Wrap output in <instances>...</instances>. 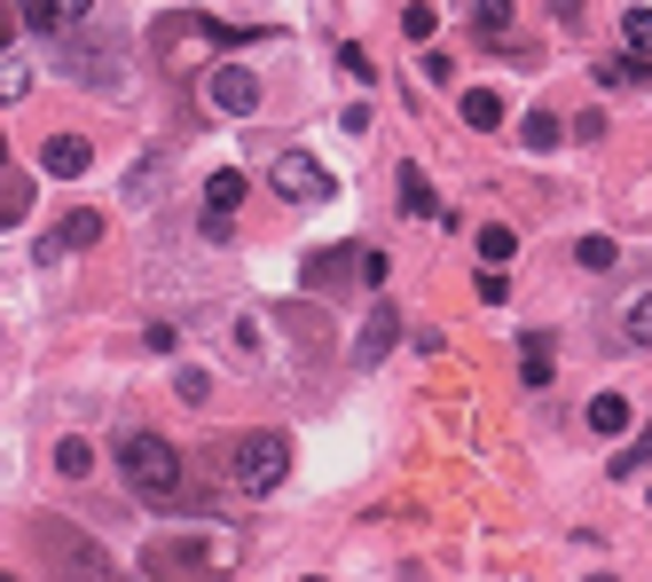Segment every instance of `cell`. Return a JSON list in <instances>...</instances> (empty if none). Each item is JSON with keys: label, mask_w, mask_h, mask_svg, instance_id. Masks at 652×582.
Returning a JSON list of instances; mask_svg holds the SVG:
<instances>
[{"label": "cell", "mask_w": 652, "mask_h": 582, "mask_svg": "<svg viewBox=\"0 0 652 582\" xmlns=\"http://www.w3.org/2000/svg\"><path fill=\"white\" fill-rule=\"evenodd\" d=\"M119 480L142 496V504H181V449L165 441V433H150V426H134V433H119Z\"/></svg>", "instance_id": "cell-1"}, {"label": "cell", "mask_w": 652, "mask_h": 582, "mask_svg": "<svg viewBox=\"0 0 652 582\" xmlns=\"http://www.w3.org/2000/svg\"><path fill=\"white\" fill-rule=\"evenodd\" d=\"M228 566H236V535H173L142 551L150 582H221Z\"/></svg>", "instance_id": "cell-2"}, {"label": "cell", "mask_w": 652, "mask_h": 582, "mask_svg": "<svg viewBox=\"0 0 652 582\" xmlns=\"http://www.w3.org/2000/svg\"><path fill=\"white\" fill-rule=\"evenodd\" d=\"M228 480H236L244 496H275V488L292 480V441H284V433H236Z\"/></svg>", "instance_id": "cell-3"}, {"label": "cell", "mask_w": 652, "mask_h": 582, "mask_svg": "<svg viewBox=\"0 0 652 582\" xmlns=\"http://www.w3.org/2000/svg\"><path fill=\"white\" fill-rule=\"evenodd\" d=\"M267 190L284 197V205H330V197H338V182L323 174L307 150H284V157H275V165H267Z\"/></svg>", "instance_id": "cell-4"}, {"label": "cell", "mask_w": 652, "mask_h": 582, "mask_svg": "<svg viewBox=\"0 0 652 582\" xmlns=\"http://www.w3.org/2000/svg\"><path fill=\"white\" fill-rule=\"evenodd\" d=\"M205 103H213L221 119H252V111H259V79H252L244 63H213V71H205Z\"/></svg>", "instance_id": "cell-5"}, {"label": "cell", "mask_w": 652, "mask_h": 582, "mask_svg": "<svg viewBox=\"0 0 652 582\" xmlns=\"http://www.w3.org/2000/svg\"><path fill=\"white\" fill-rule=\"evenodd\" d=\"M394 339H401V315L378 299V307H369V323H361V339H354V363H361V370H369V363H386Z\"/></svg>", "instance_id": "cell-6"}, {"label": "cell", "mask_w": 652, "mask_h": 582, "mask_svg": "<svg viewBox=\"0 0 652 582\" xmlns=\"http://www.w3.org/2000/svg\"><path fill=\"white\" fill-rule=\"evenodd\" d=\"M40 165H48V174H55V182H79V174H86V165H95V150H86L79 134H55V142L40 150Z\"/></svg>", "instance_id": "cell-7"}, {"label": "cell", "mask_w": 652, "mask_h": 582, "mask_svg": "<svg viewBox=\"0 0 652 582\" xmlns=\"http://www.w3.org/2000/svg\"><path fill=\"white\" fill-rule=\"evenodd\" d=\"M17 24L24 32H79L86 9H71V0H32V9H17Z\"/></svg>", "instance_id": "cell-8"}, {"label": "cell", "mask_w": 652, "mask_h": 582, "mask_svg": "<svg viewBox=\"0 0 652 582\" xmlns=\"http://www.w3.org/2000/svg\"><path fill=\"white\" fill-rule=\"evenodd\" d=\"M456 111H463V126H472V134H496V126L511 119L496 88H463V95H456Z\"/></svg>", "instance_id": "cell-9"}, {"label": "cell", "mask_w": 652, "mask_h": 582, "mask_svg": "<svg viewBox=\"0 0 652 582\" xmlns=\"http://www.w3.org/2000/svg\"><path fill=\"white\" fill-rule=\"evenodd\" d=\"M519 378H527V386H550V378H558V347H550V330H527V339H519Z\"/></svg>", "instance_id": "cell-10"}, {"label": "cell", "mask_w": 652, "mask_h": 582, "mask_svg": "<svg viewBox=\"0 0 652 582\" xmlns=\"http://www.w3.org/2000/svg\"><path fill=\"white\" fill-rule=\"evenodd\" d=\"M63 71H71V79H86V88H119V63H111V55H95V48H79V40H63Z\"/></svg>", "instance_id": "cell-11"}, {"label": "cell", "mask_w": 652, "mask_h": 582, "mask_svg": "<svg viewBox=\"0 0 652 582\" xmlns=\"http://www.w3.org/2000/svg\"><path fill=\"white\" fill-rule=\"evenodd\" d=\"M236 205H244V174H236V165H221V174L205 182V213H213V221H236Z\"/></svg>", "instance_id": "cell-12"}, {"label": "cell", "mask_w": 652, "mask_h": 582, "mask_svg": "<svg viewBox=\"0 0 652 582\" xmlns=\"http://www.w3.org/2000/svg\"><path fill=\"white\" fill-rule=\"evenodd\" d=\"M55 244H63V253H86V244H103V213H95V205H79V213H63Z\"/></svg>", "instance_id": "cell-13"}, {"label": "cell", "mask_w": 652, "mask_h": 582, "mask_svg": "<svg viewBox=\"0 0 652 582\" xmlns=\"http://www.w3.org/2000/svg\"><path fill=\"white\" fill-rule=\"evenodd\" d=\"M582 418H590V433H598V441H621V433H629V401H621V394H598Z\"/></svg>", "instance_id": "cell-14"}, {"label": "cell", "mask_w": 652, "mask_h": 582, "mask_svg": "<svg viewBox=\"0 0 652 582\" xmlns=\"http://www.w3.org/2000/svg\"><path fill=\"white\" fill-rule=\"evenodd\" d=\"M621 339H629V347H652V284L629 299V315H621Z\"/></svg>", "instance_id": "cell-15"}, {"label": "cell", "mask_w": 652, "mask_h": 582, "mask_svg": "<svg viewBox=\"0 0 652 582\" xmlns=\"http://www.w3.org/2000/svg\"><path fill=\"white\" fill-rule=\"evenodd\" d=\"M621 40L636 63H652V9H621Z\"/></svg>", "instance_id": "cell-16"}, {"label": "cell", "mask_w": 652, "mask_h": 582, "mask_svg": "<svg viewBox=\"0 0 652 582\" xmlns=\"http://www.w3.org/2000/svg\"><path fill=\"white\" fill-rule=\"evenodd\" d=\"M598 79H605V88H644L652 63H636V55H605V63H598Z\"/></svg>", "instance_id": "cell-17"}, {"label": "cell", "mask_w": 652, "mask_h": 582, "mask_svg": "<svg viewBox=\"0 0 652 582\" xmlns=\"http://www.w3.org/2000/svg\"><path fill=\"white\" fill-rule=\"evenodd\" d=\"M472 32L496 40V48H511V40H503V32H511V9H503V0H480V9H472Z\"/></svg>", "instance_id": "cell-18"}, {"label": "cell", "mask_w": 652, "mask_h": 582, "mask_svg": "<svg viewBox=\"0 0 652 582\" xmlns=\"http://www.w3.org/2000/svg\"><path fill=\"white\" fill-rule=\"evenodd\" d=\"M401 205H409V213H440V197H432V182H425V165H401Z\"/></svg>", "instance_id": "cell-19"}, {"label": "cell", "mask_w": 652, "mask_h": 582, "mask_svg": "<svg viewBox=\"0 0 652 582\" xmlns=\"http://www.w3.org/2000/svg\"><path fill=\"white\" fill-rule=\"evenodd\" d=\"M55 472H71V480H86V472H95V449H86L79 433H71V441H55Z\"/></svg>", "instance_id": "cell-20"}, {"label": "cell", "mask_w": 652, "mask_h": 582, "mask_svg": "<svg viewBox=\"0 0 652 582\" xmlns=\"http://www.w3.org/2000/svg\"><path fill=\"white\" fill-rule=\"evenodd\" d=\"M519 142H527V150L542 157V150L558 142V119H550V111H527V119H519Z\"/></svg>", "instance_id": "cell-21"}, {"label": "cell", "mask_w": 652, "mask_h": 582, "mask_svg": "<svg viewBox=\"0 0 652 582\" xmlns=\"http://www.w3.org/2000/svg\"><path fill=\"white\" fill-rule=\"evenodd\" d=\"M574 261H582V268H613V261H621V244H613V236H582V244H574Z\"/></svg>", "instance_id": "cell-22"}, {"label": "cell", "mask_w": 652, "mask_h": 582, "mask_svg": "<svg viewBox=\"0 0 652 582\" xmlns=\"http://www.w3.org/2000/svg\"><path fill=\"white\" fill-rule=\"evenodd\" d=\"M511 244H519L511 228H480V261H488V268H503V261H511Z\"/></svg>", "instance_id": "cell-23"}, {"label": "cell", "mask_w": 652, "mask_h": 582, "mask_svg": "<svg viewBox=\"0 0 652 582\" xmlns=\"http://www.w3.org/2000/svg\"><path fill=\"white\" fill-rule=\"evenodd\" d=\"M173 394L197 409V401H213V378H205V370H181V378H173Z\"/></svg>", "instance_id": "cell-24"}, {"label": "cell", "mask_w": 652, "mask_h": 582, "mask_svg": "<svg viewBox=\"0 0 652 582\" xmlns=\"http://www.w3.org/2000/svg\"><path fill=\"white\" fill-rule=\"evenodd\" d=\"M432 24H440V9H425V0H417V9H401V32H409V40H432Z\"/></svg>", "instance_id": "cell-25"}, {"label": "cell", "mask_w": 652, "mask_h": 582, "mask_svg": "<svg viewBox=\"0 0 652 582\" xmlns=\"http://www.w3.org/2000/svg\"><path fill=\"white\" fill-rule=\"evenodd\" d=\"M24 197H32L24 182H0V228H9V221H24Z\"/></svg>", "instance_id": "cell-26"}, {"label": "cell", "mask_w": 652, "mask_h": 582, "mask_svg": "<svg viewBox=\"0 0 652 582\" xmlns=\"http://www.w3.org/2000/svg\"><path fill=\"white\" fill-rule=\"evenodd\" d=\"M480 299L503 307V299H511V276H503V268H480Z\"/></svg>", "instance_id": "cell-27"}, {"label": "cell", "mask_w": 652, "mask_h": 582, "mask_svg": "<svg viewBox=\"0 0 652 582\" xmlns=\"http://www.w3.org/2000/svg\"><path fill=\"white\" fill-rule=\"evenodd\" d=\"M32 88V79H24V63H0V103H17Z\"/></svg>", "instance_id": "cell-28"}, {"label": "cell", "mask_w": 652, "mask_h": 582, "mask_svg": "<svg viewBox=\"0 0 652 582\" xmlns=\"http://www.w3.org/2000/svg\"><path fill=\"white\" fill-rule=\"evenodd\" d=\"M644 457H652V433H644V441H629V449H621V457H613V472H621V480H629V472H636V464H644Z\"/></svg>", "instance_id": "cell-29"}, {"label": "cell", "mask_w": 652, "mask_h": 582, "mask_svg": "<svg viewBox=\"0 0 652 582\" xmlns=\"http://www.w3.org/2000/svg\"><path fill=\"white\" fill-rule=\"evenodd\" d=\"M338 63H346V71H354V79H378V63H369V55H361V48H354V40H346V48H338Z\"/></svg>", "instance_id": "cell-30"}, {"label": "cell", "mask_w": 652, "mask_h": 582, "mask_svg": "<svg viewBox=\"0 0 652 582\" xmlns=\"http://www.w3.org/2000/svg\"><path fill=\"white\" fill-rule=\"evenodd\" d=\"M9 32H17V17H9V9H0V48H9Z\"/></svg>", "instance_id": "cell-31"}, {"label": "cell", "mask_w": 652, "mask_h": 582, "mask_svg": "<svg viewBox=\"0 0 652 582\" xmlns=\"http://www.w3.org/2000/svg\"><path fill=\"white\" fill-rule=\"evenodd\" d=\"M0 165H9V142H0Z\"/></svg>", "instance_id": "cell-32"}, {"label": "cell", "mask_w": 652, "mask_h": 582, "mask_svg": "<svg viewBox=\"0 0 652 582\" xmlns=\"http://www.w3.org/2000/svg\"><path fill=\"white\" fill-rule=\"evenodd\" d=\"M590 582H613V574H590Z\"/></svg>", "instance_id": "cell-33"}, {"label": "cell", "mask_w": 652, "mask_h": 582, "mask_svg": "<svg viewBox=\"0 0 652 582\" xmlns=\"http://www.w3.org/2000/svg\"><path fill=\"white\" fill-rule=\"evenodd\" d=\"M0 582H17V574H0Z\"/></svg>", "instance_id": "cell-34"}, {"label": "cell", "mask_w": 652, "mask_h": 582, "mask_svg": "<svg viewBox=\"0 0 652 582\" xmlns=\"http://www.w3.org/2000/svg\"><path fill=\"white\" fill-rule=\"evenodd\" d=\"M307 582H323V574H307Z\"/></svg>", "instance_id": "cell-35"}]
</instances>
